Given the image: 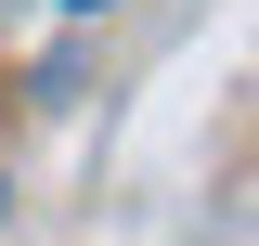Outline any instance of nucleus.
Returning <instances> with one entry per match:
<instances>
[{
    "mask_svg": "<svg viewBox=\"0 0 259 246\" xmlns=\"http://www.w3.org/2000/svg\"><path fill=\"white\" fill-rule=\"evenodd\" d=\"M65 13H117V0H65Z\"/></svg>",
    "mask_w": 259,
    "mask_h": 246,
    "instance_id": "1",
    "label": "nucleus"
}]
</instances>
